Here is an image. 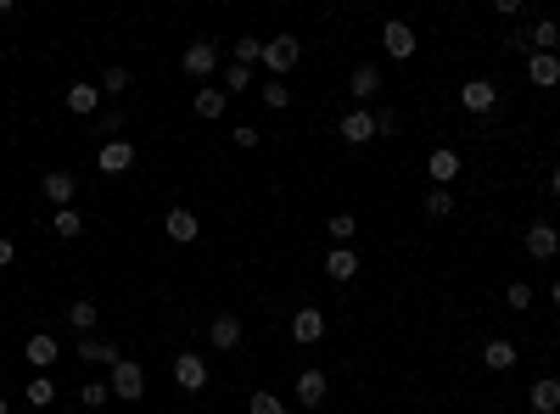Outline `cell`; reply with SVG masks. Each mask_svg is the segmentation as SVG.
Segmentation results:
<instances>
[{
  "label": "cell",
  "mask_w": 560,
  "mask_h": 414,
  "mask_svg": "<svg viewBox=\"0 0 560 414\" xmlns=\"http://www.w3.org/2000/svg\"><path fill=\"white\" fill-rule=\"evenodd\" d=\"M297 56H303V46H297V34H275V39H263V68L275 73V79H286L297 68Z\"/></svg>",
  "instance_id": "obj_1"
},
{
  "label": "cell",
  "mask_w": 560,
  "mask_h": 414,
  "mask_svg": "<svg viewBox=\"0 0 560 414\" xmlns=\"http://www.w3.org/2000/svg\"><path fill=\"white\" fill-rule=\"evenodd\" d=\"M113 398H123V403H135V398H146V369H140L135 359H118L113 364Z\"/></svg>",
  "instance_id": "obj_2"
},
{
  "label": "cell",
  "mask_w": 560,
  "mask_h": 414,
  "mask_svg": "<svg viewBox=\"0 0 560 414\" xmlns=\"http://www.w3.org/2000/svg\"><path fill=\"white\" fill-rule=\"evenodd\" d=\"M180 68H185V79H213L219 46H213V39H191V46H185V56H180Z\"/></svg>",
  "instance_id": "obj_3"
},
{
  "label": "cell",
  "mask_w": 560,
  "mask_h": 414,
  "mask_svg": "<svg viewBox=\"0 0 560 414\" xmlns=\"http://www.w3.org/2000/svg\"><path fill=\"white\" fill-rule=\"evenodd\" d=\"M460 107L476 112V118L493 112V107H499V85H493V79H465V85H460Z\"/></svg>",
  "instance_id": "obj_4"
},
{
  "label": "cell",
  "mask_w": 560,
  "mask_h": 414,
  "mask_svg": "<svg viewBox=\"0 0 560 414\" xmlns=\"http://www.w3.org/2000/svg\"><path fill=\"white\" fill-rule=\"evenodd\" d=\"M163 236L180 241V246H191L202 236V219L191 213V207H169V213H163Z\"/></svg>",
  "instance_id": "obj_5"
},
{
  "label": "cell",
  "mask_w": 560,
  "mask_h": 414,
  "mask_svg": "<svg viewBox=\"0 0 560 414\" xmlns=\"http://www.w3.org/2000/svg\"><path fill=\"white\" fill-rule=\"evenodd\" d=\"M381 51L392 62H409L414 56V29L404 23V17H392V23H381Z\"/></svg>",
  "instance_id": "obj_6"
},
{
  "label": "cell",
  "mask_w": 560,
  "mask_h": 414,
  "mask_svg": "<svg viewBox=\"0 0 560 414\" xmlns=\"http://www.w3.org/2000/svg\"><path fill=\"white\" fill-rule=\"evenodd\" d=\"M96 162H101V174H130L135 169V146L130 140H101V152H96Z\"/></svg>",
  "instance_id": "obj_7"
},
{
  "label": "cell",
  "mask_w": 560,
  "mask_h": 414,
  "mask_svg": "<svg viewBox=\"0 0 560 414\" xmlns=\"http://www.w3.org/2000/svg\"><path fill=\"white\" fill-rule=\"evenodd\" d=\"M337 129H342L347 146H370V140H376V112H370V107H354V112L337 123Z\"/></svg>",
  "instance_id": "obj_8"
},
{
  "label": "cell",
  "mask_w": 560,
  "mask_h": 414,
  "mask_svg": "<svg viewBox=\"0 0 560 414\" xmlns=\"http://www.w3.org/2000/svg\"><path fill=\"white\" fill-rule=\"evenodd\" d=\"M426 174L438 179V191H448V185L460 179V152H454V146H438V152L426 157Z\"/></svg>",
  "instance_id": "obj_9"
},
{
  "label": "cell",
  "mask_w": 560,
  "mask_h": 414,
  "mask_svg": "<svg viewBox=\"0 0 560 414\" xmlns=\"http://www.w3.org/2000/svg\"><path fill=\"white\" fill-rule=\"evenodd\" d=\"M555 253H560V230H555V224H527V258L549 263Z\"/></svg>",
  "instance_id": "obj_10"
},
{
  "label": "cell",
  "mask_w": 560,
  "mask_h": 414,
  "mask_svg": "<svg viewBox=\"0 0 560 414\" xmlns=\"http://www.w3.org/2000/svg\"><path fill=\"white\" fill-rule=\"evenodd\" d=\"M376 90H381V68H376V62H359V68L347 73V95H354L359 107H364V101L376 95Z\"/></svg>",
  "instance_id": "obj_11"
},
{
  "label": "cell",
  "mask_w": 560,
  "mask_h": 414,
  "mask_svg": "<svg viewBox=\"0 0 560 414\" xmlns=\"http://www.w3.org/2000/svg\"><path fill=\"white\" fill-rule=\"evenodd\" d=\"M292 336L303 347H314L325 336V308H297V314H292Z\"/></svg>",
  "instance_id": "obj_12"
},
{
  "label": "cell",
  "mask_w": 560,
  "mask_h": 414,
  "mask_svg": "<svg viewBox=\"0 0 560 414\" xmlns=\"http://www.w3.org/2000/svg\"><path fill=\"white\" fill-rule=\"evenodd\" d=\"M62 101H68V112L90 118V112H101V85H85V79H79V85L62 90Z\"/></svg>",
  "instance_id": "obj_13"
},
{
  "label": "cell",
  "mask_w": 560,
  "mask_h": 414,
  "mask_svg": "<svg viewBox=\"0 0 560 414\" xmlns=\"http://www.w3.org/2000/svg\"><path fill=\"white\" fill-rule=\"evenodd\" d=\"M174 381H180L185 392H202V386H207V359L180 353V359H174Z\"/></svg>",
  "instance_id": "obj_14"
},
{
  "label": "cell",
  "mask_w": 560,
  "mask_h": 414,
  "mask_svg": "<svg viewBox=\"0 0 560 414\" xmlns=\"http://www.w3.org/2000/svg\"><path fill=\"white\" fill-rule=\"evenodd\" d=\"M207 342H213L219 353L241 347V319H236V314H213V325H207Z\"/></svg>",
  "instance_id": "obj_15"
},
{
  "label": "cell",
  "mask_w": 560,
  "mask_h": 414,
  "mask_svg": "<svg viewBox=\"0 0 560 414\" xmlns=\"http://www.w3.org/2000/svg\"><path fill=\"white\" fill-rule=\"evenodd\" d=\"M23 359L39 369V376H46V369L56 364V336H51V330H34V336H29V347H23Z\"/></svg>",
  "instance_id": "obj_16"
},
{
  "label": "cell",
  "mask_w": 560,
  "mask_h": 414,
  "mask_svg": "<svg viewBox=\"0 0 560 414\" xmlns=\"http://www.w3.org/2000/svg\"><path fill=\"white\" fill-rule=\"evenodd\" d=\"M527 79H532L538 90H555V85H560V56L532 51V56H527Z\"/></svg>",
  "instance_id": "obj_17"
},
{
  "label": "cell",
  "mask_w": 560,
  "mask_h": 414,
  "mask_svg": "<svg viewBox=\"0 0 560 414\" xmlns=\"http://www.w3.org/2000/svg\"><path fill=\"white\" fill-rule=\"evenodd\" d=\"M325 392H330L325 369H303V376H297V403H308V409H325Z\"/></svg>",
  "instance_id": "obj_18"
},
{
  "label": "cell",
  "mask_w": 560,
  "mask_h": 414,
  "mask_svg": "<svg viewBox=\"0 0 560 414\" xmlns=\"http://www.w3.org/2000/svg\"><path fill=\"white\" fill-rule=\"evenodd\" d=\"M73 185H79V179H73L68 169H51L46 179H39V191H46V202H56V207H73Z\"/></svg>",
  "instance_id": "obj_19"
},
{
  "label": "cell",
  "mask_w": 560,
  "mask_h": 414,
  "mask_svg": "<svg viewBox=\"0 0 560 414\" xmlns=\"http://www.w3.org/2000/svg\"><path fill=\"white\" fill-rule=\"evenodd\" d=\"M325 275L337 280V286H347V280L359 275V253H354V246H337V253H325Z\"/></svg>",
  "instance_id": "obj_20"
},
{
  "label": "cell",
  "mask_w": 560,
  "mask_h": 414,
  "mask_svg": "<svg viewBox=\"0 0 560 414\" xmlns=\"http://www.w3.org/2000/svg\"><path fill=\"white\" fill-rule=\"evenodd\" d=\"M527 403H532V414H560V381H555V376H544V381H532V392H527Z\"/></svg>",
  "instance_id": "obj_21"
},
{
  "label": "cell",
  "mask_w": 560,
  "mask_h": 414,
  "mask_svg": "<svg viewBox=\"0 0 560 414\" xmlns=\"http://www.w3.org/2000/svg\"><path fill=\"white\" fill-rule=\"evenodd\" d=\"M79 359H85V364H101V369H113L123 353H118L113 342H101V336H79Z\"/></svg>",
  "instance_id": "obj_22"
},
{
  "label": "cell",
  "mask_w": 560,
  "mask_h": 414,
  "mask_svg": "<svg viewBox=\"0 0 560 414\" xmlns=\"http://www.w3.org/2000/svg\"><path fill=\"white\" fill-rule=\"evenodd\" d=\"M191 107H196V118H207V123H213V118H224V107H230V95H224V85H219V90L207 85V90H196V95H191Z\"/></svg>",
  "instance_id": "obj_23"
},
{
  "label": "cell",
  "mask_w": 560,
  "mask_h": 414,
  "mask_svg": "<svg viewBox=\"0 0 560 414\" xmlns=\"http://www.w3.org/2000/svg\"><path fill=\"white\" fill-rule=\"evenodd\" d=\"M68 325L79 330V336H96V325H101V308H96L90 297H79V302H68Z\"/></svg>",
  "instance_id": "obj_24"
},
{
  "label": "cell",
  "mask_w": 560,
  "mask_h": 414,
  "mask_svg": "<svg viewBox=\"0 0 560 414\" xmlns=\"http://www.w3.org/2000/svg\"><path fill=\"white\" fill-rule=\"evenodd\" d=\"M482 364L499 369V376H505V369H515V342H510V336H493V342L482 347Z\"/></svg>",
  "instance_id": "obj_25"
},
{
  "label": "cell",
  "mask_w": 560,
  "mask_h": 414,
  "mask_svg": "<svg viewBox=\"0 0 560 414\" xmlns=\"http://www.w3.org/2000/svg\"><path fill=\"white\" fill-rule=\"evenodd\" d=\"M555 39H560V23H555V17H544V23H532V29H527V46H532V51H544V56H555Z\"/></svg>",
  "instance_id": "obj_26"
},
{
  "label": "cell",
  "mask_w": 560,
  "mask_h": 414,
  "mask_svg": "<svg viewBox=\"0 0 560 414\" xmlns=\"http://www.w3.org/2000/svg\"><path fill=\"white\" fill-rule=\"evenodd\" d=\"M325 236L337 241V246H347V241L359 236V219H354V213H330V219H325Z\"/></svg>",
  "instance_id": "obj_27"
},
{
  "label": "cell",
  "mask_w": 560,
  "mask_h": 414,
  "mask_svg": "<svg viewBox=\"0 0 560 414\" xmlns=\"http://www.w3.org/2000/svg\"><path fill=\"white\" fill-rule=\"evenodd\" d=\"M56 236H62V241L85 236V213H79V207H56Z\"/></svg>",
  "instance_id": "obj_28"
},
{
  "label": "cell",
  "mask_w": 560,
  "mask_h": 414,
  "mask_svg": "<svg viewBox=\"0 0 560 414\" xmlns=\"http://www.w3.org/2000/svg\"><path fill=\"white\" fill-rule=\"evenodd\" d=\"M23 398H29L34 409H51V403H56V381H51V376H34V381H29V392H23Z\"/></svg>",
  "instance_id": "obj_29"
},
{
  "label": "cell",
  "mask_w": 560,
  "mask_h": 414,
  "mask_svg": "<svg viewBox=\"0 0 560 414\" xmlns=\"http://www.w3.org/2000/svg\"><path fill=\"white\" fill-rule=\"evenodd\" d=\"M263 107H269V112H286V107H292V90H286V79H269V85H263Z\"/></svg>",
  "instance_id": "obj_30"
},
{
  "label": "cell",
  "mask_w": 560,
  "mask_h": 414,
  "mask_svg": "<svg viewBox=\"0 0 560 414\" xmlns=\"http://www.w3.org/2000/svg\"><path fill=\"white\" fill-rule=\"evenodd\" d=\"M426 213L431 219H448L454 213V191H438V185H431V191H426Z\"/></svg>",
  "instance_id": "obj_31"
},
{
  "label": "cell",
  "mask_w": 560,
  "mask_h": 414,
  "mask_svg": "<svg viewBox=\"0 0 560 414\" xmlns=\"http://www.w3.org/2000/svg\"><path fill=\"white\" fill-rule=\"evenodd\" d=\"M247 414H286V403L275 398V392H253V398H247Z\"/></svg>",
  "instance_id": "obj_32"
},
{
  "label": "cell",
  "mask_w": 560,
  "mask_h": 414,
  "mask_svg": "<svg viewBox=\"0 0 560 414\" xmlns=\"http://www.w3.org/2000/svg\"><path fill=\"white\" fill-rule=\"evenodd\" d=\"M236 62H241V68L263 62V39H253V34H247V39H236Z\"/></svg>",
  "instance_id": "obj_33"
},
{
  "label": "cell",
  "mask_w": 560,
  "mask_h": 414,
  "mask_svg": "<svg viewBox=\"0 0 560 414\" xmlns=\"http://www.w3.org/2000/svg\"><path fill=\"white\" fill-rule=\"evenodd\" d=\"M130 90V68H107L101 73V95H123Z\"/></svg>",
  "instance_id": "obj_34"
},
{
  "label": "cell",
  "mask_w": 560,
  "mask_h": 414,
  "mask_svg": "<svg viewBox=\"0 0 560 414\" xmlns=\"http://www.w3.org/2000/svg\"><path fill=\"white\" fill-rule=\"evenodd\" d=\"M79 403H90V409H107V403H113V386H107V381H90L85 392H79Z\"/></svg>",
  "instance_id": "obj_35"
},
{
  "label": "cell",
  "mask_w": 560,
  "mask_h": 414,
  "mask_svg": "<svg viewBox=\"0 0 560 414\" xmlns=\"http://www.w3.org/2000/svg\"><path fill=\"white\" fill-rule=\"evenodd\" d=\"M505 302L515 308V314H522V308H532V286H527V280H510V286H505Z\"/></svg>",
  "instance_id": "obj_36"
},
{
  "label": "cell",
  "mask_w": 560,
  "mask_h": 414,
  "mask_svg": "<svg viewBox=\"0 0 560 414\" xmlns=\"http://www.w3.org/2000/svg\"><path fill=\"white\" fill-rule=\"evenodd\" d=\"M247 85H253V68L230 62V73H224V95H230V90H247Z\"/></svg>",
  "instance_id": "obj_37"
},
{
  "label": "cell",
  "mask_w": 560,
  "mask_h": 414,
  "mask_svg": "<svg viewBox=\"0 0 560 414\" xmlns=\"http://www.w3.org/2000/svg\"><path fill=\"white\" fill-rule=\"evenodd\" d=\"M118 129H123V112H118V107H107V112H101V135L118 140Z\"/></svg>",
  "instance_id": "obj_38"
},
{
  "label": "cell",
  "mask_w": 560,
  "mask_h": 414,
  "mask_svg": "<svg viewBox=\"0 0 560 414\" xmlns=\"http://www.w3.org/2000/svg\"><path fill=\"white\" fill-rule=\"evenodd\" d=\"M398 123H404L398 112H392V107H381V112H376V135H398Z\"/></svg>",
  "instance_id": "obj_39"
},
{
  "label": "cell",
  "mask_w": 560,
  "mask_h": 414,
  "mask_svg": "<svg viewBox=\"0 0 560 414\" xmlns=\"http://www.w3.org/2000/svg\"><path fill=\"white\" fill-rule=\"evenodd\" d=\"M236 146H241V152L258 146V129H253V123H241V129H236Z\"/></svg>",
  "instance_id": "obj_40"
},
{
  "label": "cell",
  "mask_w": 560,
  "mask_h": 414,
  "mask_svg": "<svg viewBox=\"0 0 560 414\" xmlns=\"http://www.w3.org/2000/svg\"><path fill=\"white\" fill-rule=\"evenodd\" d=\"M12 258H17V246H12V236H0V269H6Z\"/></svg>",
  "instance_id": "obj_41"
},
{
  "label": "cell",
  "mask_w": 560,
  "mask_h": 414,
  "mask_svg": "<svg viewBox=\"0 0 560 414\" xmlns=\"http://www.w3.org/2000/svg\"><path fill=\"white\" fill-rule=\"evenodd\" d=\"M549 191L560 196V162H555V169H549Z\"/></svg>",
  "instance_id": "obj_42"
},
{
  "label": "cell",
  "mask_w": 560,
  "mask_h": 414,
  "mask_svg": "<svg viewBox=\"0 0 560 414\" xmlns=\"http://www.w3.org/2000/svg\"><path fill=\"white\" fill-rule=\"evenodd\" d=\"M549 302H555V308H560V280H555V286H549Z\"/></svg>",
  "instance_id": "obj_43"
},
{
  "label": "cell",
  "mask_w": 560,
  "mask_h": 414,
  "mask_svg": "<svg viewBox=\"0 0 560 414\" xmlns=\"http://www.w3.org/2000/svg\"><path fill=\"white\" fill-rule=\"evenodd\" d=\"M0 414H12V403H6V392H0Z\"/></svg>",
  "instance_id": "obj_44"
}]
</instances>
